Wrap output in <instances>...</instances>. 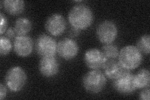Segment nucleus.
I'll return each instance as SVG.
<instances>
[{
    "label": "nucleus",
    "mask_w": 150,
    "mask_h": 100,
    "mask_svg": "<svg viewBox=\"0 0 150 100\" xmlns=\"http://www.w3.org/2000/svg\"><path fill=\"white\" fill-rule=\"evenodd\" d=\"M7 94V89L3 83L0 84V99L3 100L6 97Z\"/></svg>",
    "instance_id": "23"
},
{
    "label": "nucleus",
    "mask_w": 150,
    "mask_h": 100,
    "mask_svg": "<svg viewBox=\"0 0 150 100\" xmlns=\"http://www.w3.org/2000/svg\"><path fill=\"white\" fill-rule=\"evenodd\" d=\"M0 18H1V28H0V34L3 35L4 33L7 30L8 27V20L5 16H4L2 13H0Z\"/></svg>",
    "instance_id": "20"
},
{
    "label": "nucleus",
    "mask_w": 150,
    "mask_h": 100,
    "mask_svg": "<svg viewBox=\"0 0 150 100\" xmlns=\"http://www.w3.org/2000/svg\"><path fill=\"white\" fill-rule=\"evenodd\" d=\"M4 81L6 87L11 91L17 93L25 87L27 82V75L20 66H13L7 71Z\"/></svg>",
    "instance_id": "4"
},
{
    "label": "nucleus",
    "mask_w": 150,
    "mask_h": 100,
    "mask_svg": "<svg viewBox=\"0 0 150 100\" xmlns=\"http://www.w3.org/2000/svg\"><path fill=\"white\" fill-rule=\"evenodd\" d=\"M134 82L137 89L149 87L150 73L148 69H142L134 75Z\"/></svg>",
    "instance_id": "15"
},
{
    "label": "nucleus",
    "mask_w": 150,
    "mask_h": 100,
    "mask_svg": "<svg viewBox=\"0 0 150 100\" xmlns=\"http://www.w3.org/2000/svg\"><path fill=\"white\" fill-rule=\"evenodd\" d=\"M32 23L30 19L25 17L18 18L15 23L14 29L17 36H25L31 30Z\"/></svg>",
    "instance_id": "16"
},
{
    "label": "nucleus",
    "mask_w": 150,
    "mask_h": 100,
    "mask_svg": "<svg viewBox=\"0 0 150 100\" xmlns=\"http://www.w3.org/2000/svg\"><path fill=\"white\" fill-rule=\"evenodd\" d=\"M137 48L142 53L149 55L150 51V38L148 34L144 35L140 37L137 42Z\"/></svg>",
    "instance_id": "18"
},
{
    "label": "nucleus",
    "mask_w": 150,
    "mask_h": 100,
    "mask_svg": "<svg viewBox=\"0 0 150 100\" xmlns=\"http://www.w3.org/2000/svg\"><path fill=\"white\" fill-rule=\"evenodd\" d=\"M4 33H5V35H6L5 36L7 37L8 38H9V40L15 38L17 36V35L15 32V29H14V28H8L7 30Z\"/></svg>",
    "instance_id": "22"
},
{
    "label": "nucleus",
    "mask_w": 150,
    "mask_h": 100,
    "mask_svg": "<svg viewBox=\"0 0 150 100\" xmlns=\"http://www.w3.org/2000/svg\"><path fill=\"white\" fill-rule=\"evenodd\" d=\"M79 33H80V30L74 27H72L69 31V35L71 37H76L79 35Z\"/></svg>",
    "instance_id": "24"
},
{
    "label": "nucleus",
    "mask_w": 150,
    "mask_h": 100,
    "mask_svg": "<svg viewBox=\"0 0 150 100\" xmlns=\"http://www.w3.org/2000/svg\"><path fill=\"white\" fill-rule=\"evenodd\" d=\"M84 61L89 68L100 70L104 67L107 60L101 50L98 48H91L84 53Z\"/></svg>",
    "instance_id": "10"
},
{
    "label": "nucleus",
    "mask_w": 150,
    "mask_h": 100,
    "mask_svg": "<svg viewBox=\"0 0 150 100\" xmlns=\"http://www.w3.org/2000/svg\"><path fill=\"white\" fill-rule=\"evenodd\" d=\"M79 52L77 43L69 38H64L57 44V53L62 58L70 60L74 58Z\"/></svg>",
    "instance_id": "8"
},
{
    "label": "nucleus",
    "mask_w": 150,
    "mask_h": 100,
    "mask_svg": "<svg viewBox=\"0 0 150 100\" xmlns=\"http://www.w3.org/2000/svg\"><path fill=\"white\" fill-rule=\"evenodd\" d=\"M1 3L4 10L13 16L22 13L25 6V2L22 0H4Z\"/></svg>",
    "instance_id": "14"
},
{
    "label": "nucleus",
    "mask_w": 150,
    "mask_h": 100,
    "mask_svg": "<svg viewBox=\"0 0 150 100\" xmlns=\"http://www.w3.org/2000/svg\"><path fill=\"white\" fill-rule=\"evenodd\" d=\"M45 28L50 35L58 36L64 32L67 28V21L62 15L54 13L47 18Z\"/></svg>",
    "instance_id": "9"
},
{
    "label": "nucleus",
    "mask_w": 150,
    "mask_h": 100,
    "mask_svg": "<svg viewBox=\"0 0 150 100\" xmlns=\"http://www.w3.org/2000/svg\"><path fill=\"white\" fill-rule=\"evenodd\" d=\"M59 64L54 56L43 57L39 63L40 73L46 78L55 77L59 72Z\"/></svg>",
    "instance_id": "12"
},
{
    "label": "nucleus",
    "mask_w": 150,
    "mask_h": 100,
    "mask_svg": "<svg viewBox=\"0 0 150 100\" xmlns=\"http://www.w3.org/2000/svg\"><path fill=\"white\" fill-rule=\"evenodd\" d=\"M68 18L72 27L81 30L86 29L92 25L94 15L90 7L85 4H79L70 9Z\"/></svg>",
    "instance_id": "1"
},
{
    "label": "nucleus",
    "mask_w": 150,
    "mask_h": 100,
    "mask_svg": "<svg viewBox=\"0 0 150 100\" xmlns=\"http://www.w3.org/2000/svg\"><path fill=\"white\" fill-rule=\"evenodd\" d=\"M106 82L104 73L99 70H93L84 75L82 84L86 91L92 94H97L103 91Z\"/></svg>",
    "instance_id": "3"
},
{
    "label": "nucleus",
    "mask_w": 150,
    "mask_h": 100,
    "mask_svg": "<svg viewBox=\"0 0 150 100\" xmlns=\"http://www.w3.org/2000/svg\"><path fill=\"white\" fill-rule=\"evenodd\" d=\"M112 85L117 92L123 94H131L137 89L134 82V74L127 70H125L119 77L113 79Z\"/></svg>",
    "instance_id": "7"
},
{
    "label": "nucleus",
    "mask_w": 150,
    "mask_h": 100,
    "mask_svg": "<svg viewBox=\"0 0 150 100\" xmlns=\"http://www.w3.org/2000/svg\"><path fill=\"white\" fill-rule=\"evenodd\" d=\"M58 43L51 36L46 35H40L37 38L35 48L38 55L41 58L54 56L57 53Z\"/></svg>",
    "instance_id": "6"
},
{
    "label": "nucleus",
    "mask_w": 150,
    "mask_h": 100,
    "mask_svg": "<svg viewBox=\"0 0 150 100\" xmlns=\"http://www.w3.org/2000/svg\"><path fill=\"white\" fill-rule=\"evenodd\" d=\"M101 51L107 60H112L118 58L120 50L116 45L112 43H109L103 45Z\"/></svg>",
    "instance_id": "17"
},
{
    "label": "nucleus",
    "mask_w": 150,
    "mask_h": 100,
    "mask_svg": "<svg viewBox=\"0 0 150 100\" xmlns=\"http://www.w3.org/2000/svg\"><path fill=\"white\" fill-rule=\"evenodd\" d=\"M149 87L143 88L139 94V99L142 100H149Z\"/></svg>",
    "instance_id": "21"
},
{
    "label": "nucleus",
    "mask_w": 150,
    "mask_h": 100,
    "mask_svg": "<svg viewBox=\"0 0 150 100\" xmlns=\"http://www.w3.org/2000/svg\"><path fill=\"white\" fill-rule=\"evenodd\" d=\"M13 45L9 38L5 36L1 35L0 37V55L1 56H6L12 50Z\"/></svg>",
    "instance_id": "19"
},
{
    "label": "nucleus",
    "mask_w": 150,
    "mask_h": 100,
    "mask_svg": "<svg viewBox=\"0 0 150 100\" xmlns=\"http://www.w3.org/2000/svg\"><path fill=\"white\" fill-rule=\"evenodd\" d=\"M13 49L18 56L23 58L27 57L33 51V41L31 38L27 35L17 36L14 40Z\"/></svg>",
    "instance_id": "11"
},
{
    "label": "nucleus",
    "mask_w": 150,
    "mask_h": 100,
    "mask_svg": "<svg viewBox=\"0 0 150 100\" xmlns=\"http://www.w3.org/2000/svg\"><path fill=\"white\" fill-rule=\"evenodd\" d=\"M118 58L121 66L127 70L138 68L143 61L142 52L133 45H127L121 48Z\"/></svg>",
    "instance_id": "2"
},
{
    "label": "nucleus",
    "mask_w": 150,
    "mask_h": 100,
    "mask_svg": "<svg viewBox=\"0 0 150 100\" xmlns=\"http://www.w3.org/2000/svg\"><path fill=\"white\" fill-rule=\"evenodd\" d=\"M103 68L104 69V74L106 77L111 79L119 77L125 70L120 62L115 60H107Z\"/></svg>",
    "instance_id": "13"
},
{
    "label": "nucleus",
    "mask_w": 150,
    "mask_h": 100,
    "mask_svg": "<svg viewBox=\"0 0 150 100\" xmlns=\"http://www.w3.org/2000/svg\"><path fill=\"white\" fill-rule=\"evenodd\" d=\"M118 34V29L115 23L111 20L101 21L96 28L98 39L103 43H112L116 39Z\"/></svg>",
    "instance_id": "5"
}]
</instances>
